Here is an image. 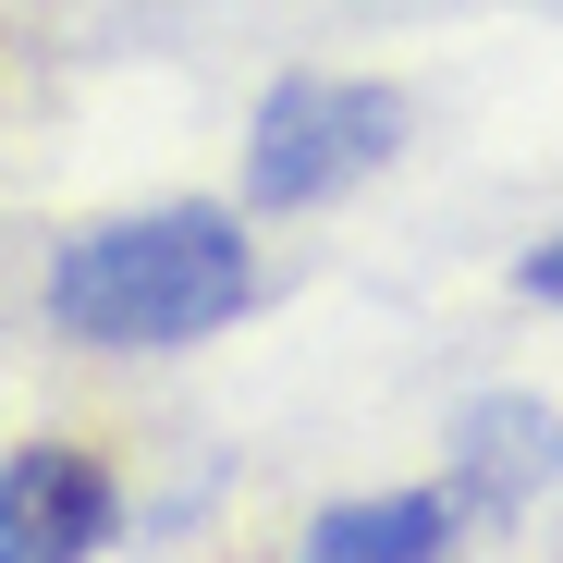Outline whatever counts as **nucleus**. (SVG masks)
<instances>
[{"mask_svg":"<svg viewBox=\"0 0 563 563\" xmlns=\"http://www.w3.org/2000/svg\"><path fill=\"white\" fill-rule=\"evenodd\" d=\"M257 295V245L233 209H135L74 233L37 282V307L62 343H99V355H159V343H209L221 319H245Z\"/></svg>","mask_w":563,"mask_h":563,"instance_id":"obj_1","label":"nucleus"},{"mask_svg":"<svg viewBox=\"0 0 563 563\" xmlns=\"http://www.w3.org/2000/svg\"><path fill=\"white\" fill-rule=\"evenodd\" d=\"M405 147L393 86H343V74H282L257 123H245V197L257 209H331L343 184H367Z\"/></svg>","mask_w":563,"mask_h":563,"instance_id":"obj_2","label":"nucleus"},{"mask_svg":"<svg viewBox=\"0 0 563 563\" xmlns=\"http://www.w3.org/2000/svg\"><path fill=\"white\" fill-rule=\"evenodd\" d=\"M123 527V490L99 453L74 441H25L0 453V563H74V551H111Z\"/></svg>","mask_w":563,"mask_h":563,"instance_id":"obj_3","label":"nucleus"},{"mask_svg":"<svg viewBox=\"0 0 563 563\" xmlns=\"http://www.w3.org/2000/svg\"><path fill=\"white\" fill-rule=\"evenodd\" d=\"M453 490L478 503V515H539V503H563V417H551V405H527V393L465 405Z\"/></svg>","mask_w":563,"mask_h":563,"instance_id":"obj_4","label":"nucleus"},{"mask_svg":"<svg viewBox=\"0 0 563 563\" xmlns=\"http://www.w3.org/2000/svg\"><path fill=\"white\" fill-rule=\"evenodd\" d=\"M453 527H465V490H393V503H331L307 527V551H331V563H429V551H453Z\"/></svg>","mask_w":563,"mask_h":563,"instance_id":"obj_5","label":"nucleus"}]
</instances>
